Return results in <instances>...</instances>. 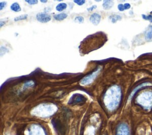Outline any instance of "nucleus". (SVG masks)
<instances>
[{
  "mask_svg": "<svg viewBox=\"0 0 152 135\" xmlns=\"http://www.w3.org/2000/svg\"><path fill=\"white\" fill-rule=\"evenodd\" d=\"M7 5L6 2H1L0 3V10H2Z\"/></svg>",
  "mask_w": 152,
  "mask_h": 135,
  "instance_id": "23",
  "label": "nucleus"
},
{
  "mask_svg": "<svg viewBox=\"0 0 152 135\" xmlns=\"http://www.w3.org/2000/svg\"><path fill=\"white\" fill-rule=\"evenodd\" d=\"M101 70V69L99 67V68H98L96 70H95L93 73H91V74H90V75H87L86 76L83 77L82 80L80 81L81 85L85 86V85H88L91 84L95 80V79L99 75V74L100 73Z\"/></svg>",
  "mask_w": 152,
  "mask_h": 135,
  "instance_id": "4",
  "label": "nucleus"
},
{
  "mask_svg": "<svg viewBox=\"0 0 152 135\" xmlns=\"http://www.w3.org/2000/svg\"><path fill=\"white\" fill-rule=\"evenodd\" d=\"M124 9L125 10H128L131 8V5L129 3H125L124 4Z\"/></svg>",
  "mask_w": 152,
  "mask_h": 135,
  "instance_id": "25",
  "label": "nucleus"
},
{
  "mask_svg": "<svg viewBox=\"0 0 152 135\" xmlns=\"http://www.w3.org/2000/svg\"><path fill=\"white\" fill-rule=\"evenodd\" d=\"M96 7H97V5H93V6L90 7L88 8V11H93V10L96 9Z\"/></svg>",
  "mask_w": 152,
  "mask_h": 135,
  "instance_id": "26",
  "label": "nucleus"
},
{
  "mask_svg": "<svg viewBox=\"0 0 152 135\" xmlns=\"http://www.w3.org/2000/svg\"><path fill=\"white\" fill-rule=\"evenodd\" d=\"M89 20L92 24L96 26L99 24L101 20V16L100 15L97 14V13H93V14H92L90 16Z\"/></svg>",
  "mask_w": 152,
  "mask_h": 135,
  "instance_id": "10",
  "label": "nucleus"
},
{
  "mask_svg": "<svg viewBox=\"0 0 152 135\" xmlns=\"http://www.w3.org/2000/svg\"><path fill=\"white\" fill-rule=\"evenodd\" d=\"M28 135H46V133L41 126L33 124L28 129Z\"/></svg>",
  "mask_w": 152,
  "mask_h": 135,
  "instance_id": "5",
  "label": "nucleus"
},
{
  "mask_svg": "<svg viewBox=\"0 0 152 135\" xmlns=\"http://www.w3.org/2000/svg\"><path fill=\"white\" fill-rule=\"evenodd\" d=\"M57 110V107L52 104H42L32 111V114L40 117H48L52 116Z\"/></svg>",
  "mask_w": 152,
  "mask_h": 135,
  "instance_id": "2",
  "label": "nucleus"
},
{
  "mask_svg": "<svg viewBox=\"0 0 152 135\" xmlns=\"http://www.w3.org/2000/svg\"><path fill=\"white\" fill-rule=\"evenodd\" d=\"M118 9L119 10L121 11H122L125 10V9H124V5L122 4H119V5H118Z\"/></svg>",
  "mask_w": 152,
  "mask_h": 135,
  "instance_id": "24",
  "label": "nucleus"
},
{
  "mask_svg": "<svg viewBox=\"0 0 152 135\" xmlns=\"http://www.w3.org/2000/svg\"><path fill=\"white\" fill-rule=\"evenodd\" d=\"M136 102L146 111L152 109V91H147L141 93L136 98Z\"/></svg>",
  "mask_w": 152,
  "mask_h": 135,
  "instance_id": "3",
  "label": "nucleus"
},
{
  "mask_svg": "<svg viewBox=\"0 0 152 135\" xmlns=\"http://www.w3.org/2000/svg\"><path fill=\"white\" fill-rule=\"evenodd\" d=\"M35 85V83L34 81L32 80H30V81H28V82H26L24 84V86H23V89H27V88H29V87H31L32 86H34Z\"/></svg>",
  "mask_w": 152,
  "mask_h": 135,
  "instance_id": "17",
  "label": "nucleus"
},
{
  "mask_svg": "<svg viewBox=\"0 0 152 135\" xmlns=\"http://www.w3.org/2000/svg\"><path fill=\"white\" fill-rule=\"evenodd\" d=\"M41 3H46L48 2V1H47V0H45H45H41Z\"/></svg>",
  "mask_w": 152,
  "mask_h": 135,
  "instance_id": "28",
  "label": "nucleus"
},
{
  "mask_svg": "<svg viewBox=\"0 0 152 135\" xmlns=\"http://www.w3.org/2000/svg\"><path fill=\"white\" fill-rule=\"evenodd\" d=\"M116 135H130L128 126L125 123H121L117 127Z\"/></svg>",
  "mask_w": 152,
  "mask_h": 135,
  "instance_id": "7",
  "label": "nucleus"
},
{
  "mask_svg": "<svg viewBox=\"0 0 152 135\" xmlns=\"http://www.w3.org/2000/svg\"><path fill=\"white\" fill-rule=\"evenodd\" d=\"M68 17V15L66 13H60V14L56 15L54 16V19L58 21H62Z\"/></svg>",
  "mask_w": 152,
  "mask_h": 135,
  "instance_id": "13",
  "label": "nucleus"
},
{
  "mask_svg": "<svg viewBox=\"0 0 152 135\" xmlns=\"http://www.w3.org/2000/svg\"><path fill=\"white\" fill-rule=\"evenodd\" d=\"M122 97V92L120 86L114 85L106 92L103 102L108 110L112 111L115 110L120 105Z\"/></svg>",
  "mask_w": 152,
  "mask_h": 135,
  "instance_id": "1",
  "label": "nucleus"
},
{
  "mask_svg": "<svg viewBox=\"0 0 152 135\" xmlns=\"http://www.w3.org/2000/svg\"><path fill=\"white\" fill-rule=\"evenodd\" d=\"M10 9L12 11H15V12H18V11H21V7L20 5L17 3H13L11 7H10Z\"/></svg>",
  "mask_w": 152,
  "mask_h": 135,
  "instance_id": "14",
  "label": "nucleus"
},
{
  "mask_svg": "<svg viewBox=\"0 0 152 135\" xmlns=\"http://www.w3.org/2000/svg\"><path fill=\"white\" fill-rule=\"evenodd\" d=\"M28 15H23L21 16H19L18 17H16L14 20L15 22H18V21H20V20H26V19L28 18Z\"/></svg>",
  "mask_w": 152,
  "mask_h": 135,
  "instance_id": "18",
  "label": "nucleus"
},
{
  "mask_svg": "<svg viewBox=\"0 0 152 135\" xmlns=\"http://www.w3.org/2000/svg\"><path fill=\"white\" fill-rule=\"evenodd\" d=\"M145 38L147 41H152V25H149L145 31Z\"/></svg>",
  "mask_w": 152,
  "mask_h": 135,
  "instance_id": "11",
  "label": "nucleus"
},
{
  "mask_svg": "<svg viewBox=\"0 0 152 135\" xmlns=\"http://www.w3.org/2000/svg\"><path fill=\"white\" fill-rule=\"evenodd\" d=\"M151 83H150V82H144V83H142L141 84H140L139 85H138L136 88L134 89V90L132 91V92L131 93L129 97V99H131L132 98H133V97L135 95L136 93L138 91L140 90V89L143 88V87H146V86H151Z\"/></svg>",
  "mask_w": 152,
  "mask_h": 135,
  "instance_id": "9",
  "label": "nucleus"
},
{
  "mask_svg": "<svg viewBox=\"0 0 152 135\" xmlns=\"http://www.w3.org/2000/svg\"><path fill=\"white\" fill-rule=\"evenodd\" d=\"M5 22H4L3 21H1V22H0V26L2 27L3 26V24H5Z\"/></svg>",
  "mask_w": 152,
  "mask_h": 135,
  "instance_id": "27",
  "label": "nucleus"
},
{
  "mask_svg": "<svg viewBox=\"0 0 152 135\" xmlns=\"http://www.w3.org/2000/svg\"><path fill=\"white\" fill-rule=\"evenodd\" d=\"M26 1L30 5L36 4L38 3V1H37V0H26Z\"/></svg>",
  "mask_w": 152,
  "mask_h": 135,
  "instance_id": "22",
  "label": "nucleus"
},
{
  "mask_svg": "<svg viewBox=\"0 0 152 135\" xmlns=\"http://www.w3.org/2000/svg\"><path fill=\"white\" fill-rule=\"evenodd\" d=\"M74 2L78 5H83L86 3V1H84V0H74Z\"/></svg>",
  "mask_w": 152,
  "mask_h": 135,
  "instance_id": "21",
  "label": "nucleus"
},
{
  "mask_svg": "<svg viewBox=\"0 0 152 135\" xmlns=\"http://www.w3.org/2000/svg\"><path fill=\"white\" fill-rule=\"evenodd\" d=\"M142 17L143 19L146 20H148L150 23H152V15H142Z\"/></svg>",
  "mask_w": 152,
  "mask_h": 135,
  "instance_id": "20",
  "label": "nucleus"
},
{
  "mask_svg": "<svg viewBox=\"0 0 152 135\" xmlns=\"http://www.w3.org/2000/svg\"><path fill=\"white\" fill-rule=\"evenodd\" d=\"M85 101H86V98L83 95L79 93H76L71 97V98L69 100L68 104L72 105L80 104L85 102Z\"/></svg>",
  "mask_w": 152,
  "mask_h": 135,
  "instance_id": "6",
  "label": "nucleus"
},
{
  "mask_svg": "<svg viewBox=\"0 0 152 135\" xmlns=\"http://www.w3.org/2000/svg\"><path fill=\"white\" fill-rule=\"evenodd\" d=\"M36 19L41 23H47L51 20V17L47 13H40L37 14Z\"/></svg>",
  "mask_w": 152,
  "mask_h": 135,
  "instance_id": "8",
  "label": "nucleus"
},
{
  "mask_svg": "<svg viewBox=\"0 0 152 135\" xmlns=\"http://www.w3.org/2000/svg\"><path fill=\"white\" fill-rule=\"evenodd\" d=\"M109 18L111 20V22L113 23H115L117 21H118V20H121L122 19V17L121 16H120V15H111L109 17Z\"/></svg>",
  "mask_w": 152,
  "mask_h": 135,
  "instance_id": "15",
  "label": "nucleus"
},
{
  "mask_svg": "<svg viewBox=\"0 0 152 135\" xmlns=\"http://www.w3.org/2000/svg\"><path fill=\"white\" fill-rule=\"evenodd\" d=\"M114 3L113 1L111 0H105L103 3V7L105 10H109L111 9L113 7Z\"/></svg>",
  "mask_w": 152,
  "mask_h": 135,
  "instance_id": "12",
  "label": "nucleus"
},
{
  "mask_svg": "<svg viewBox=\"0 0 152 135\" xmlns=\"http://www.w3.org/2000/svg\"><path fill=\"white\" fill-rule=\"evenodd\" d=\"M67 7V5L65 3H59L56 7V10L58 11H62Z\"/></svg>",
  "mask_w": 152,
  "mask_h": 135,
  "instance_id": "16",
  "label": "nucleus"
},
{
  "mask_svg": "<svg viewBox=\"0 0 152 135\" xmlns=\"http://www.w3.org/2000/svg\"><path fill=\"white\" fill-rule=\"evenodd\" d=\"M74 22L78 23H83L84 22V18L82 16H77L75 18Z\"/></svg>",
  "mask_w": 152,
  "mask_h": 135,
  "instance_id": "19",
  "label": "nucleus"
}]
</instances>
